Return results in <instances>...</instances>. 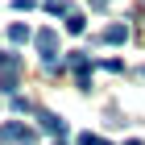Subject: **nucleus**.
Returning a JSON list of instances; mask_svg holds the SVG:
<instances>
[{"label":"nucleus","instance_id":"9b49d317","mask_svg":"<svg viewBox=\"0 0 145 145\" xmlns=\"http://www.w3.org/2000/svg\"><path fill=\"white\" fill-rule=\"evenodd\" d=\"M129 145H141V141H129Z\"/></svg>","mask_w":145,"mask_h":145},{"label":"nucleus","instance_id":"39448f33","mask_svg":"<svg viewBox=\"0 0 145 145\" xmlns=\"http://www.w3.org/2000/svg\"><path fill=\"white\" fill-rule=\"evenodd\" d=\"M8 42H17V46L29 42V29H25V25H12V29H8Z\"/></svg>","mask_w":145,"mask_h":145},{"label":"nucleus","instance_id":"1a4fd4ad","mask_svg":"<svg viewBox=\"0 0 145 145\" xmlns=\"http://www.w3.org/2000/svg\"><path fill=\"white\" fill-rule=\"evenodd\" d=\"M12 8H33V0H12Z\"/></svg>","mask_w":145,"mask_h":145},{"label":"nucleus","instance_id":"0eeeda50","mask_svg":"<svg viewBox=\"0 0 145 145\" xmlns=\"http://www.w3.org/2000/svg\"><path fill=\"white\" fill-rule=\"evenodd\" d=\"M79 145H112V141H104V137H91V133H83V137H79Z\"/></svg>","mask_w":145,"mask_h":145},{"label":"nucleus","instance_id":"7ed1b4c3","mask_svg":"<svg viewBox=\"0 0 145 145\" xmlns=\"http://www.w3.org/2000/svg\"><path fill=\"white\" fill-rule=\"evenodd\" d=\"M37 120H42V129H46V133H58V137H62V133H67V124H62V120H58V116H54V112H37Z\"/></svg>","mask_w":145,"mask_h":145},{"label":"nucleus","instance_id":"f8f14e48","mask_svg":"<svg viewBox=\"0 0 145 145\" xmlns=\"http://www.w3.org/2000/svg\"><path fill=\"white\" fill-rule=\"evenodd\" d=\"M54 145H62V141H54Z\"/></svg>","mask_w":145,"mask_h":145},{"label":"nucleus","instance_id":"20e7f679","mask_svg":"<svg viewBox=\"0 0 145 145\" xmlns=\"http://www.w3.org/2000/svg\"><path fill=\"white\" fill-rule=\"evenodd\" d=\"M124 37H129L124 25H108V29H104V42H124Z\"/></svg>","mask_w":145,"mask_h":145},{"label":"nucleus","instance_id":"ddd939ff","mask_svg":"<svg viewBox=\"0 0 145 145\" xmlns=\"http://www.w3.org/2000/svg\"><path fill=\"white\" fill-rule=\"evenodd\" d=\"M0 58H4V54H0Z\"/></svg>","mask_w":145,"mask_h":145},{"label":"nucleus","instance_id":"6e6552de","mask_svg":"<svg viewBox=\"0 0 145 145\" xmlns=\"http://www.w3.org/2000/svg\"><path fill=\"white\" fill-rule=\"evenodd\" d=\"M46 8L50 12H67V4H62V0H46Z\"/></svg>","mask_w":145,"mask_h":145},{"label":"nucleus","instance_id":"423d86ee","mask_svg":"<svg viewBox=\"0 0 145 145\" xmlns=\"http://www.w3.org/2000/svg\"><path fill=\"white\" fill-rule=\"evenodd\" d=\"M83 25H87V21H83L79 12H71V17H67V29H71V33H83Z\"/></svg>","mask_w":145,"mask_h":145},{"label":"nucleus","instance_id":"f03ea898","mask_svg":"<svg viewBox=\"0 0 145 145\" xmlns=\"http://www.w3.org/2000/svg\"><path fill=\"white\" fill-rule=\"evenodd\" d=\"M54 42H58V37H54V29H42V33H37V50H42V58H46V62H54Z\"/></svg>","mask_w":145,"mask_h":145},{"label":"nucleus","instance_id":"f257e3e1","mask_svg":"<svg viewBox=\"0 0 145 145\" xmlns=\"http://www.w3.org/2000/svg\"><path fill=\"white\" fill-rule=\"evenodd\" d=\"M33 129H25V124H0V145H8V141H21V145H29L33 141Z\"/></svg>","mask_w":145,"mask_h":145},{"label":"nucleus","instance_id":"9d476101","mask_svg":"<svg viewBox=\"0 0 145 145\" xmlns=\"http://www.w3.org/2000/svg\"><path fill=\"white\" fill-rule=\"evenodd\" d=\"M91 4H95V8H104V4H108V0H91Z\"/></svg>","mask_w":145,"mask_h":145}]
</instances>
